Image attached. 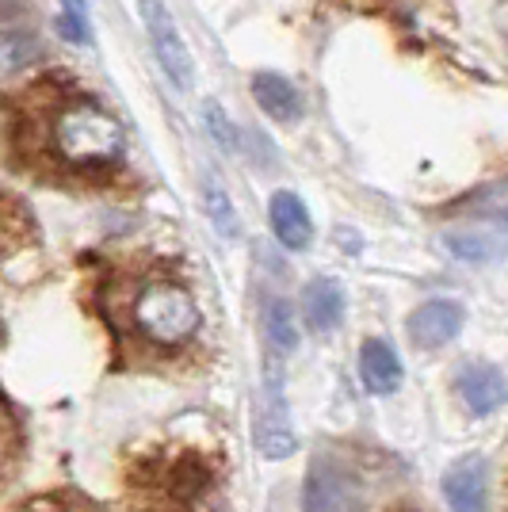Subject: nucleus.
I'll use <instances>...</instances> for the list:
<instances>
[{"label":"nucleus","mask_w":508,"mask_h":512,"mask_svg":"<svg viewBox=\"0 0 508 512\" xmlns=\"http://www.w3.org/2000/svg\"><path fill=\"white\" fill-rule=\"evenodd\" d=\"M501 222H505V226H508V211H505V218H501Z\"/></svg>","instance_id":"obj_22"},{"label":"nucleus","mask_w":508,"mask_h":512,"mask_svg":"<svg viewBox=\"0 0 508 512\" xmlns=\"http://www.w3.org/2000/svg\"><path fill=\"white\" fill-rule=\"evenodd\" d=\"M50 150L69 169H104L123 157V127L104 107L73 100L50 115Z\"/></svg>","instance_id":"obj_1"},{"label":"nucleus","mask_w":508,"mask_h":512,"mask_svg":"<svg viewBox=\"0 0 508 512\" xmlns=\"http://www.w3.org/2000/svg\"><path fill=\"white\" fill-rule=\"evenodd\" d=\"M203 123H207V134L214 138V146L226 153H237V146H241V134H237V127H233V119L222 111V104H214V100H207L203 104Z\"/></svg>","instance_id":"obj_16"},{"label":"nucleus","mask_w":508,"mask_h":512,"mask_svg":"<svg viewBox=\"0 0 508 512\" xmlns=\"http://www.w3.org/2000/svg\"><path fill=\"white\" fill-rule=\"evenodd\" d=\"M16 230H20V218H16V211H4V199H0V253L16 237Z\"/></svg>","instance_id":"obj_20"},{"label":"nucleus","mask_w":508,"mask_h":512,"mask_svg":"<svg viewBox=\"0 0 508 512\" xmlns=\"http://www.w3.org/2000/svg\"><path fill=\"white\" fill-rule=\"evenodd\" d=\"M253 440L264 459H287L298 448L295 428H291V409H287V394H283V375H279L276 360L264 371V386L256 398V421H253Z\"/></svg>","instance_id":"obj_3"},{"label":"nucleus","mask_w":508,"mask_h":512,"mask_svg":"<svg viewBox=\"0 0 508 512\" xmlns=\"http://www.w3.org/2000/svg\"><path fill=\"white\" fill-rule=\"evenodd\" d=\"M444 501L451 512H489V478L478 455H466L447 467Z\"/></svg>","instance_id":"obj_7"},{"label":"nucleus","mask_w":508,"mask_h":512,"mask_svg":"<svg viewBox=\"0 0 508 512\" xmlns=\"http://www.w3.org/2000/svg\"><path fill=\"white\" fill-rule=\"evenodd\" d=\"M134 329L146 341L161 344V348H176V344L191 341L199 333V302L188 287L172 283V279H153L138 291V299L130 306Z\"/></svg>","instance_id":"obj_2"},{"label":"nucleus","mask_w":508,"mask_h":512,"mask_svg":"<svg viewBox=\"0 0 508 512\" xmlns=\"http://www.w3.org/2000/svg\"><path fill=\"white\" fill-rule=\"evenodd\" d=\"M12 448H16V425L8 421V413L0 406V467L12 459Z\"/></svg>","instance_id":"obj_19"},{"label":"nucleus","mask_w":508,"mask_h":512,"mask_svg":"<svg viewBox=\"0 0 508 512\" xmlns=\"http://www.w3.org/2000/svg\"><path fill=\"white\" fill-rule=\"evenodd\" d=\"M138 12H142L149 46H153L157 62L165 69V77L180 92H191V85H195V62H191V50L184 43V35H180V27L172 20L169 4L165 0H138Z\"/></svg>","instance_id":"obj_4"},{"label":"nucleus","mask_w":508,"mask_h":512,"mask_svg":"<svg viewBox=\"0 0 508 512\" xmlns=\"http://www.w3.org/2000/svg\"><path fill=\"white\" fill-rule=\"evenodd\" d=\"M268 222H272V234L283 249H310V241H314V222H310V211H306V203L298 199L295 192H276L268 199Z\"/></svg>","instance_id":"obj_9"},{"label":"nucleus","mask_w":508,"mask_h":512,"mask_svg":"<svg viewBox=\"0 0 508 512\" xmlns=\"http://www.w3.org/2000/svg\"><path fill=\"white\" fill-rule=\"evenodd\" d=\"M39 58V39L31 31H0V73H20Z\"/></svg>","instance_id":"obj_14"},{"label":"nucleus","mask_w":508,"mask_h":512,"mask_svg":"<svg viewBox=\"0 0 508 512\" xmlns=\"http://www.w3.org/2000/svg\"><path fill=\"white\" fill-rule=\"evenodd\" d=\"M463 321L466 310L455 299H432L409 314L405 329H409V341L417 348L432 352V348H444V344L455 341L463 333Z\"/></svg>","instance_id":"obj_6"},{"label":"nucleus","mask_w":508,"mask_h":512,"mask_svg":"<svg viewBox=\"0 0 508 512\" xmlns=\"http://www.w3.org/2000/svg\"><path fill=\"white\" fill-rule=\"evenodd\" d=\"M27 0H0V20H12L16 12H23Z\"/></svg>","instance_id":"obj_21"},{"label":"nucleus","mask_w":508,"mask_h":512,"mask_svg":"<svg viewBox=\"0 0 508 512\" xmlns=\"http://www.w3.org/2000/svg\"><path fill=\"white\" fill-rule=\"evenodd\" d=\"M253 100L276 123H298L302 119V92L283 73H272V69L253 73Z\"/></svg>","instance_id":"obj_11"},{"label":"nucleus","mask_w":508,"mask_h":512,"mask_svg":"<svg viewBox=\"0 0 508 512\" xmlns=\"http://www.w3.org/2000/svg\"><path fill=\"white\" fill-rule=\"evenodd\" d=\"M62 16H58V31L69 43H88V8L85 0H58Z\"/></svg>","instance_id":"obj_17"},{"label":"nucleus","mask_w":508,"mask_h":512,"mask_svg":"<svg viewBox=\"0 0 508 512\" xmlns=\"http://www.w3.org/2000/svg\"><path fill=\"white\" fill-rule=\"evenodd\" d=\"M264 337L276 348L279 356L295 352L298 348V325H295V310L287 299H268L264 302Z\"/></svg>","instance_id":"obj_13"},{"label":"nucleus","mask_w":508,"mask_h":512,"mask_svg":"<svg viewBox=\"0 0 508 512\" xmlns=\"http://www.w3.org/2000/svg\"><path fill=\"white\" fill-rule=\"evenodd\" d=\"M455 394L474 417H489L508 402V383L505 375L489 363H470L455 375Z\"/></svg>","instance_id":"obj_8"},{"label":"nucleus","mask_w":508,"mask_h":512,"mask_svg":"<svg viewBox=\"0 0 508 512\" xmlns=\"http://www.w3.org/2000/svg\"><path fill=\"white\" fill-rule=\"evenodd\" d=\"M360 379H363V386H367L371 394H379V398L394 394V390L402 386V360H398V352H394L386 341H379V337L363 341Z\"/></svg>","instance_id":"obj_12"},{"label":"nucleus","mask_w":508,"mask_h":512,"mask_svg":"<svg viewBox=\"0 0 508 512\" xmlns=\"http://www.w3.org/2000/svg\"><path fill=\"white\" fill-rule=\"evenodd\" d=\"M203 207H207V214H211V226L218 230L222 237H237L241 234V222H237V211H233L230 195L222 192L214 180H207L203 184Z\"/></svg>","instance_id":"obj_15"},{"label":"nucleus","mask_w":508,"mask_h":512,"mask_svg":"<svg viewBox=\"0 0 508 512\" xmlns=\"http://www.w3.org/2000/svg\"><path fill=\"white\" fill-rule=\"evenodd\" d=\"M447 249L463 260H482V256H493V245L489 237L482 234H447Z\"/></svg>","instance_id":"obj_18"},{"label":"nucleus","mask_w":508,"mask_h":512,"mask_svg":"<svg viewBox=\"0 0 508 512\" xmlns=\"http://www.w3.org/2000/svg\"><path fill=\"white\" fill-rule=\"evenodd\" d=\"M360 486L333 459H318L306 478V512H356L360 509Z\"/></svg>","instance_id":"obj_5"},{"label":"nucleus","mask_w":508,"mask_h":512,"mask_svg":"<svg viewBox=\"0 0 508 512\" xmlns=\"http://www.w3.org/2000/svg\"><path fill=\"white\" fill-rule=\"evenodd\" d=\"M344 306H348L344 287L329 276L310 279L306 291H302V318H306V325L314 333H333L340 321H344Z\"/></svg>","instance_id":"obj_10"}]
</instances>
